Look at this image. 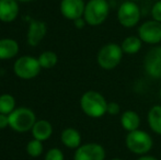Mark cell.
<instances>
[{
	"label": "cell",
	"mask_w": 161,
	"mask_h": 160,
	"mask_svg": "<svg viewBox=\"0 0 161 160\" xmlns=\"http://www.w3.org/2000/svg\"><path fill=\"white\" fill-rule=\"evenodd\" d=\"M108 101L100 92L90 90L82 94L80 107L83 113L89 118L99 119L108 113Z\"/></svg>",
	"instance_id": "1"
},
{
	"label": "cell",
	"mask_w": 161,
	"mask_h": 160,
	"mask_svg": "<svg viewBox=\"0 0 161 160\" xmlns=\"http://www.w3.org/2000/svg\"><path fill=\"white\" fill-rule=\"evenodd\" d=\"M126 147L130 152L139 156L147 155L153 146V137L146 130H136L128 132L125 138Z\"/></svg>",
	"instance_id": "2"
},
{
	"label": "cell",
	"mask_w": 161,
	"mask_h": 160,
	"mask_svg": "<svg viewBox=\"0 0 161 160\" xmlns=\"http://www.w3.org/2000/svg\"><path fill=\"white\" fill-rule=\"evenodd\" d=\"M123 55L124 53L121 45L116 43H108L97 52V62L101 68L105 70H112L119 65Z\"/></svg>",
	"instance_id": "3"
},
{
	"label": "cell",
	"mask_w": 161,
	"mask_h": 160,
	"mask_svg": "<svg viewBox=\"0 0 161 160\" xmlns=\"http://www.w3.org/2000/svg\"><path fill=\"white\" fill-rule=\"evenodd\" d=\"M110 4L108 0H89L86 3L83 19L87 24L97 26L102 24L108 17Z\"/></svg>",
	"instance_id": "4"
},
{
	"label": "cell",
	"mask_w": 161,
	"mask_h": 160,
	"mask_svg": "<svg viewBox=\"0 0 161 160\" xmlns=\"http://www.w3.org/2000/svg\"><path fill=\"white\" fill-rule=\"evenodd\" d=\"M35 122V114L28 108H18L9 114V126L18 133L32 130Z\"/></svg>",
	"instance_id": "5"
},
{
	"label": "cell",
	"mask_w": 161,
	"mask_h": 160,
	"mask_svg": "<svg viewBox=\"0 0 161 160\" xmlns=\"http://www.w3.org/2000/svg\"><path fill=\"white\" fill-rule=\"evenodd\" d=\"M142 18L140 8L135 1H125L117 10V20L119 24L126 29H131L138 24Z\"/></svg>",
	"instance_id": "6"
},
{
	"label": "cell",
	"mask_w": 161,
	"mask_h": 160,
	"mask_svg": "<svg viewBox=\"0 0 161 160\" xmlns=\"http://www.w3.org/2000/svg\"><path fill=\"white\" fill-rule=\"evenodd\" d=\"M14 74L22 79H32L36 77L41 70V65L38 59L31 56H23L20 57L13 66Z\"/></svg>",
	"instance_id": "7"
},
{
	"label": "cell",
	"mask_w": 161,
	"mask_h": 160,
	"mask_svg": "<svg viewBox=\"0 0 161 160\" xmlns=\"http://www.w3.org/2000/svg\"><path fill=\"white\" fill-rule=\"evenodd\" d=\"M138 36L144 43L151 45L159 44L161 42V22L156 20L145 21L138 28Z\"/></svg>",
	"instance_id": "8"
},
{
	"label": "cell",
	"mask_w": 161,
	"mask_h": 160,
	"mask_svg": "<svg viewBox=\"0 0 161 160\" xmlns=\"http://www.w3.org/2000/svg\"><path fill=\"white\" fill-rule=\"evenodd\" d=\"M146 73L155 79H161V47L153 46L147 52L144 59Z\"/></svg>",
	"instance_id": "9"
},
{
	"label": "cell",
	"mask_w": 161,
	"mask_h": 160,
	"mask_svg": "<svg viewBox=\"0 0 161 160\" xmlns=\"http://www.w3.org/2000/svg\"><path fill=\"white\" fill-rule=\"evenodd\" d=\"M75 160H104L105 149L97 143H88L77 148L75 152Z\"/></svg>",
	"instance_id": "10"
},
{
	"label": "cell",
	"mask_w": 161,
	"mask_h": 160,
	"mask_svg": "<svg viewBox=\"0 0 161 160\" xmlns=\"http://www.w3.org/2000/svg\"><path fill=\"white\" fill-rule=\"evenodd\" d=\"M86 3L83 0H62L60 11L62 14L68 20H75L83 17Z\"/></svg>",
	"instance_id": "11"
},
{
	"label": "cell",
	"mask_w": 161,
	"mask_h": 160,
	"mask_svg": "<svg viewBox=\"0 0 161 160\" xmlns=\"http://www.w3.org/2000/svg\"><path fill=\"white\" fill-rule=\"evenodd\" d=\"M19 13L17 0H0V21L12 22Z\"/></svg>",
	"instance_id": "12"
},
{
	"label": "cell",
	"mask_w": 161,
	"mask_h": 160,
	"mask_svg": "<svg viewBox=\"0 0 161 160\" xmlns=\"http://www.w3.org/2000/svg\"><path fill=\"white\" fill-rule=\"evenodd\" d=\"M46 34V24L42 21L32 20L28 32V43L31 46H36Z\"/></svg>",
	"instance_id": "13"
},
{
	"label": "cell",
	"mask_w": 161,
	"mask_h": 160,
	"mask_svg": "<svg viewBox=\"0 0 161 160\" xmlns=\"http://www.w3.org/2000/svg\"><path fill=\"white\" fill-rule=\"evenodd\" d=\"M52 133H53V127H52L51 123L48 121H37L35 122L33 128H32V135L34 139L37 141H46L51 137Z\"/></svg>",
	"instance_id": "14"
},
{
	"label": "cell",
	"mask_w": 161,
	"mask_h": 160,
	"mask_svg": "<svg viewBox=\"0 0 161 160\" xmlns=\"http://www.w3.org/2000/svg\"><path fill=\"white\" fill-rule=\"evenodd\" d=\"M121 125L127 132L138 130L140 125V116L138 115L137 112L131 111V110L125 111L121 116Z\"/></svg>",
	"instance_id": "15"
},
{
	"label": "cell",
	"mask_w": 161,
	"mask_h": 160,
	"mask_svg": "<svg viewBox=\"0 0 161 160\" xmlns=\"http://www.w3.org/2000/svg\"><path fill=\"white\" fill-rule=\"evenodd\" d=\"M19 52V45L12 39L0 40V59L13 58Z\"/></svg>",
	"instance_id": "16"
},
{
	"label": "cell",
	"mask_w": 161,
	"mask_h": 160,
	"mask_svg": "<svg viewBox=\"0 0 161 160\" xmlns=\"http://www.w3.org/2000/svg\"><path fill=\"white\" fill-rule=\"evenodd\" d=\"M147 121L150 130L157 135H161V105L156 104L149 110Z\"/></svg>",
	"instance_id": "17"
},
{
	"label": "cell",
	"mask_w": 161,
	"mask_h": 160,
	"mask_svg": "<svg viewBox=\"0 0 161 160\" xmlns=\"http://www.w3.org/2000/svg\"><path fill=\"white\" fill-rule=\"evenodd\" d=\"M62 141L68 148H78L81 144V135L75 128H66L62 133Z\"/></svg>",
	"instance_id": "18"
},
{
	"label": "cell",
	"mask_w": 161,
	"mask_h": 160,
	"mask_svg": "<svg viewBox=\"0 0 161 160\" xmlns=\"http://www.w3.org/2000/svg\"><path fill=\"white\" fill-rule=\"evenodd\" d=\"M142 45V41L139 39V36H128L125 40H123L121 44V47L123 49L124 54L127 55H135L140 51Z\"/></svg>",
	"instance_id": "19"
},
{
	"label": "cell",
	"mask_w": 161,
	"mask_h": 160,
	"mask_svg": "<svg viewBox=\"0 0 161 160\" xmlns=\"http://www.w3.org/2000/svg\"><path fill=\"white\" fill-rule=\"evenodd\" d=\"M15 110V100L11 94L0 96V113L9 115Z\"/></svg>",
	"instance_id": "20"
},
{
	"label": "cell",
	"mask_w": 161,
	"mask_h": 160,
	"mask_svg": "<svg viewBox=\"0 0 161 160\" xmlns=\"http://www.w3.org/2000/svg\"><path fill=\"white\" fill-rule=\"evenodd\" d=\"M57 55L51 51L44 52L38 57V63H40L41 67H43V68H52V67H54L57 64Z\"/></svg>",
	"instance_id": "21"
},
{
	"label": "cell",
	"mask_w": 161,
	"mask_h": 160,
	"mask_svg": "<svg viewBox=\"0 0 161 160\" xmlns=\"http://www.w3.org/2000/svg\"><path fill=\"white\" fill-rule=\"evenodd\" d=\"M26 152L31 157H38L43 152L42 141H37V139H33V141H29L28 146H26Z\"/></svg>",
	"instance_id": "22"
},
{
	"label": "cell",
	"mask_w": 161,
	"mask_h": 160,
	"mask_svg": "<svg viewBox=\"0 0 161 160\" xmlns=\"http://www.w3.org/2000/svg\"><path fill=\"white\" fill-rule=\"evenodd\" d=\"M45 160H64V154L58 148H52L47 152Z\"/></svg>",
	"instance_id": "23"
},
{
	"label": "cell",
	"mask_w": 161,
	"mask_h": 160,
	"mask_svg": "<svg viewBox=\"0 0 161 160\" xmlns=\"http://www.w3.org/2000/svg\"><path fill=\"white\" fill-rule=\"evenodd\" d=\"M151 17L153 20L161 22V0L155 2V4L151 8Z\"/></svg>",
	"instance_id": "24"
},
{
	"label": "cell",
	"mask_w": 161,
	"mask_h": 160,
	"mask_svg": "<svg viewBox=\"0 0 161 160\" xmlns=\"http://www.w3.org/2000/svg\"><path fill=\"white\" fill-rule=\"evenodd\" d=\"M108 113L110 115H116L119 113V105L116 102H108Z\"/></svg>",
	"instance_id": "25"
},
{
	"label": "cell",
	"mask_w": 161,
	"mask_h": 160,
	"mask_svg": "<svg viewBox=\"0 0 161 160\" xmlns=\"http://www.w3.org/2000/svg\"><path fill=\"white\" fill-rule=\"evenodd\" d=\"M9 125V115L0 113V128H4Z\"/></svg>",
	"instance_id": "26"
},
{
	"label": "cell",
	"mask_w": 161,
	"mask_h": 160,
	"mask_svg": "<svg viewBox=\"0 0 161 160\" xmlns=\"http://www.w3.org/2000/svg\"><path fill=\"white\" fill-rule=\"evenodd\" d=\"M74 23H75V26H76L77 29H83L87 22H86V20L83 19V18H79V19L75 20Z\"/></svg>",
	"instance_id": "27"
},
{
	"label": "cell",
	"mask_w": 161,
	"mask_h": 160,
	"mask_svg": "<svg viewBox=\"0 0 161 160\" xmlns=\"http://www.w3.org/2000/svg\"><path fill=\"white\" fill-rule=\"evenodd\" d=\"M136 160H158L156 157L153 156H148V155H144V156H140L139 158H137Z\"/></svg>",
	"instance_id": "28"
},
{
	"label": "cell",
	"mask_w": 161,
	"mask_h": 160,
	"mask_svg": "<svg viewBox=\"0 0 161 160\" xmlns=\"http://www.w3.org/2000/svg\"><path fill=\"white\" fill-rule=\"evenodd\" d=\"M17 1H21V2H30V1H33V0H17Z\"/></svg>",
	"instance_id": "29"
},
{
	"label": "cell",
	"mask_w": 161,
	"mask_h": 160,
	"mask_svg": "<svg viewBox=\"0 0 161 160\" xmlns=\"http://www.w3.org/2000/svg\"><path fill=\"white\" fill-rule=\"evenodd\" d=\"M111 160H123V159H121V158H113V159H111Z\"/></svg>",
	"instance_id": "30"
},
{
	"label": "cell",
	"mask_w": 161,
	"mask_h": 160,
	"mask_svg": "<svg viewBox=\"0 0 161 160\" xmlns=\"http://www.w3.org/2000/svg\"><path fill=\"white\" fill-rule=\"evenodd\" d=\"M159 96H160V99H161V87H160V91H159Z\"/></svg>",
	"instance_id": "31"
},
{
	"label": "cell",
	"mask_w": 161,
	"mask_h": 160,
	"mask_svg": "<svg viewBox=\"0 0 161 160\" xmlns=\"http://www.w3.org/2000/svg\"><path fill=\"white\" fill-rule=\"evenodd\" d=\"M130 1H139V0H130Z\"/></svg>",
	"instance_id": "32"
},
{
	"label": "cell",
	"mask_w": 161,
	"mask_h": 160,
	"mask_svg": "<svg viewBox=\"0 0 161 160\" xmlns=\"http://www.w3.org/2000/svg\"><path fill=\"white\" fill-rule=\"evenodd\" d=\"M160 160H161V159H160Z\"/></svg>",
	"instance_id": "33"
}]
</instances>
